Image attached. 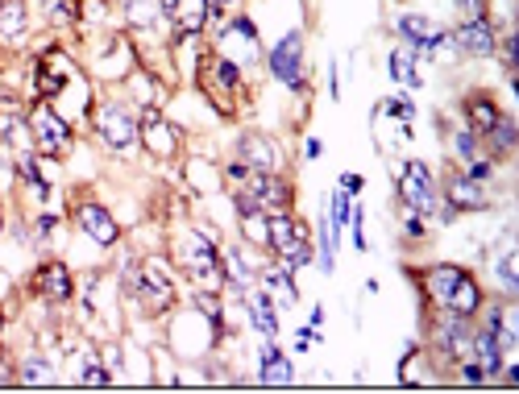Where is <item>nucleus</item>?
<instances>
[{
    "label": "nucleus",
    "instance_id": "nucleus-1",
    "mask_svg": "<svg viewBox=\"0 0 519 394\" xmlns=\"http://www.w3.org/2000/svg\"><path fill=\"white\" fill-rule=\"evenodd\" d=\"M133 307H142L146 316H171L179 312V266L167 258V253H150L142 258V270H138V283L125 295Z\"/></svg>",
    "mask_w": 519,
    "mask_h": 394
},
{
    "label": "nucleus",
    "instance_id": "nucleus-2",
    "mask_svg": "<svg viewBox=\"0 0 519 394\" xmlns=\"http://www.w3.org/2000/svg\"><path fill=\"white\" fill-rule=\"evenodd\" d=\"M92 133L96 142L113 154V158H138L142 150V133H138V112L125 100H104L92 108Z\"/></svg>",
    "mask_w": 519,
    "mask_h": 394
},
{
    "label": "nucleus",
    "instance_id": "nucleus-3",
    "mask_svg": "<svg viewBox=\"0 0 519 394\" xmlns=\"http://www.w3.org/2000/svg\"><path fill=\"white\" fill-rule=\"evenodd\" d=\"M25 125H30V137H34V150H38V154L63 162V158L75 150V125H71L50 100L30 96V108H25Z\"/></svg>",
    "mask_w": 519,
    "mask_h": 394
},
{
    "label": "nucleus",
    "instance_id": "nucleus-4",
    "mask_svg": "<svg viewBox=\"0 0 519 394\" xmlns=\"http://www.w3.org/2000/svg\"><path fill=\"white\" fill-rule=\"evenodd\" d=\"M221 59L237 63L241 71H250L258 59H262V34H258V21L245 17V13H233L225 17L221 30H212V42H208Z\"/></svg>",
    "mask_w": 519,
    "mask_h": 394
},
{
    "label": "nucleus",
    "instance_id": "nucleus-5",
    "mask_svg": "<svg viewBox=\"0 0 519 394\" xmlns=\"http://www.w3.org/2000/svg\"><path fill=\"white\" fill-rule=\"evenodd\" d=\"M266 71L287 92L308 96V59H304V30H287L275 46L266 50Z\"/></svg>",
    "mask_w": 519,
    "mask_h": 394
},
{
    "label": "nucleus",
    "instance_id": "nucleus-6",
    "mask_svg": "<svg viewBox=\"0 0 519 394\" xmlns=\"http://www.w3.org/2000/svg\"><path fill=\"white\" fill-rule=\"evenodd\" d=\"M395 195H399V208L420 212V216L432 220V208H436V200H441V187H436L432 166L420 162V158L395 162Z\"/></svg>",
    "mask_w": 519,
    "mask_h": 394
},
{
    "label": "nucleus",
    "instance_id": "nucleus-7",
    "mask_svg": "<svg viewBox=\"0 0 519 394\" xmlns=\"http://www.w3.org/2000/svg\"><path fill=\"white\" fill-rule=\"evenodd\" d=\"M138 133H142V150L154 162H175L183 154V129L162 117V108H142L138 112Z\"/></svg>",
    "mask_w": 519,
    "mask_h": 394
},
{
    "label": "nucleus",
    "instance_id": "nucleus-8",
    "mask_svg": "<svg viewBox=\"0 0 519 394\" xmlns=\"http://www.w3.org/2000/svg\"><path fill=\"white\" fill-rule=\"evenodd\" d=\"M138 46H133L129 34H104L100 50L92 54V79H113V83H125L133 71H138Z\"/></svg>",
    "mask_w": 519,
    "mask_h": 394
},
{
    "label": "nucleus",
    "instance_id": "nucleus-9",
    "mask_svg": "<svg viewBox=\"0 0 519 394\" xmlns=\"http://www.w3.org/2000/svg\"><path fill=\"white\" fill-rule=\"evenodd\" d=\"M71 220L96 249H117L121 245V220L108 212L100 200H75L71 204Z\"/></svg>",
    "mask_w": 519,
    "mask_h": 394
},
{
    "label": "nucleus",
    "instance_id": "nucleus-10",
    "mask_svg": "<svg viewBox=\"0 0 519 394\" xmlns=\"http://www.w3.org/2000/svg\"><path fill=\"white\" fill-rule=\"evenodd\" d=\"M436 187H441V200H449L461 216H474V212H490L495 208V195H490L486 183H474L466 171H445V179H436Z\"/></svg>",
    "mask_w": 519,
    "mask_h": 394
},
{
    "label": "nucleus",
    "instance_id": "nucleus-11",
    "mask_svg": "<svg viewBox=\"0 0 519 394\" xmlns=\"http://www.w3.org/2000/svg\"><path fill=\"white\" fill-rule=\"evenodd\" d=\"M233 150H237V158H241L245 166H250V171H270V175L287 171L283 146H279L270 133H262V129H241L237 142H233Z\"/></svg>",
    "mask_w": 519,
    "mask_h": 394
},
{
    "label": "nucleus",
    "instance_id": "nucleus-12",
    "mask_svg": "<svg viewBox=\"0 0 519 394\" xmlns=\"http://www.w3.org/2000/svg\"><path fill=\"white\" fill-rule=\"evenodd\" d=\"M30 295L50 303V307H67L75 299V278H71V266L59 262V258H46L38 262L34 278H30Z\"/></svg>",
    "mask_w": 519,
    "mask_h": 394
},
{
    "label": "nucleus",
    "instance_id": "nucleus-13",
    "mask_svg": "<svg viewBox=\"0 0 519 394\" xmlns=\"http://www.w3.org/2000/svg\"><path fill=\"white\" fill-rule=\"evenodd\" d=\"M245 191L258 200V208L266 216L275 212H295V183L287 179V171L270 175V171H250V179H245Z\"/></svg>",
    "mask_w": 519,
    "mask_h": 394
},
{
    "label": "nucleus",
    "instance_id": "nucleus-14",
    "mask_svg": "<svg viewBox=\"0 0 519 394\" xmlns=\"http://www.w3.org/2000/svg\"><path fill=\"white\" fill-rule=\"evenodd\" d=\"M34 30V5L30 0H0V50L17 54L30 46Z\"/></svg>",
    "mask_w": 519,
    "mask_h": 394
},
{
    "label": "nucleus",
    "instance_id": "nucleus-15",
    "mask_svg": "<svg viewBox=\"0 0 519 394\" xmlns=\"http://www.w3.org/2000/svg\"><path fill=\"white\" fill-rule=\"evenodd\" d=\"M453 42L466 59H495V46H499V25L495 17H470V21H457Z\"/></svg>",
    "mask_w": 519,
    "mask_h": 394
},
{
    "label": "nucleus",
    "instance_id": "nucleus-16",
    "mask_svg": "<svg viewBox=\"0 0 519 394\" xmlns=\"http://www.w3.org/2000/svg\"><path fill=\"white\" fill-rule=\"evenodd\" d=\"M470 266H461V262H432V266H424L420 274H416V287H420V295H424V307H445V299L453 295V287H457V278L466 274Z\"/></svg>",
    "mask_w": 519,
    "mask_h": 394
},
{
    "label": "nucleus",
    "instance_id": "nucleus-17",
    "mask_svg": "<svg viewBox=\"0 0 519 394\" xmlns=\"http://www.w3.org/2000/svg\"><path fill=\"white\" fill-rule=\"evenodd\" d=\"M241 307H245V324H250L262 341H279V332H283V324H279V303L270 299L262 287H254L250 295L241 299Z\"/></svg>",
    "mask_w": 519,
    "mask_h": 394
},
{
    "label": "nucleus",
    "instance_id": "nucleus-18",
    "mask_svg": "<svg viewBox=\"0 0 519 394\" xmlns=\"http://www.w3.org/2000/svg\"><path fill=\"white\" fill-rule=\"evenodd\" d=\"M503 117V104H499V96L490 92V88H470L466 96H461V121H466L478 137L495 125Z\"/></svg>",
    "mask_w": 519,
    "mask_h": 394
},
{
    "label": "nucleus",
    "instance_id": "nucleus-19",
    "mask_svg": "<svg viewBox=\"0 0 519 394\" xmlns=\"http://www.w3.org/2000/svg\"><path fill=\"white\" fill-rule=\"evenodd\" d=\"M258 287L275 299L279 307H299V287H295V270H287L279 258H270V262H262L258 266Z\"/></svg>",
    "mask_w": 519,
    "mask_h": 394
},
{
    "label": "nucleus",
    "instance_id": "nucleus-20",
    "mask_svg": "<svg viewBox=\"0 0 519 394\" xmlns=\"http://www.w3.org/2000/svg\"><path fill=\"white\" fill-rule=\"evenodd\" d=\"M482 303H486V291H482V283H478V274L466 270V274L457 278V287H453V295L445 299L441 312H449V316H457V320H478Z\"/></svg>",
    "mask_w": 519,
    "mask_h": 394
},
{
    "label": "nucleus",
    "instance_id": "nucleus-21",
    "mask_svg": "<svg viewBox=\"0 0 519 394\" xmlns=\"http://www.w3.org/2000/svg\"><path fill=\"white\" fill-rule=\"evenodd\" d=\"M482 150L495 162H511L515 158V150H519V121L511 117V112H503V117L482 133Z\"/></svg>",
    "mask_w": 519,
    "mask_h": 394
},
{
    "label": "nucleus",
    "instance_id": "nucleus-22",
    "mask_svg": "<svg viewBox=\"0 0 519 394\" xmlns=\"http://www.w3.org/2000/svg\"><path fill=\"white\" fill-rule=\"evenodd\" d=\"M258 386H291L295 382V361L275 345V341H262L258 353Z\"/></svg>",
    "mask_w": 519,
    "mask_h": 394
},
{
    "label": "nucleus",
    "instance_id": "nucleus-23",
    "mask_svg": "<svg viewBox=\"0 0 519 394\" xmlns=\"http://www.w3.org/2000/svg\"><path fill=\"white\" fill-rule=\"evenodd\" d=\"M121 25L129 34H162V25H171V21L158 13V0H125Z\"/></svg>",
    "mask_w": 519,
    "mask_h": 394
},
{
    "label": "nucleus",
    "instance_id": "nucleus-24",
    "mask_svg": "<svg viewBox=\"0 0 519 394\" xmlns=\"http://www.w3.org/2000/svg\"><path fill=\"white\" fill-rule=\"evenodd\" d=\"M495 283H499V295L503 299H515L519 295V253H515V237H511V229H507V237H503V245H499V253H495Z\"/></svg>",
    "mask_w": 519,
    "mask_h": 394
},
{
    "label": "nucleus",
    "instance_id": "nucleus-25",
    "mask_svg": "<svg viewBox=\"0 0 519 394\" xmlns=\"http://www.w3.org/2000/svg\"><path fill=\"white\" fill-rule=\"evenodd\" d=\"M171 38H208V0H179Z\"/></svg>",
    "mask_w": 519,
    "mask_h": 394
},
{
    "label": "nucleus",
    "instance_id": "nucleus-26",
    "mask_svg": "<svg viewBox=\"0 0 519 394\" xmlns=\"http://www.w3.org/2000/svg\"><path fill=\"white\" fill-rule=\"evenodd\" d=\"M441 25H436L432 17H424V13H399L395 17V34H399V42L403 46H412V54H416V46H424Z\"/></svg>",
    "mask_w": 519,
    "mask_h": 394
},
{
    "label": "nucleus",
    "instance_id": "nucleus-27",
    "mask_svg": "<svg viewBox=\"0 0 519 394\" xmlns=\"http://www.w3.org/2000/svg\"><path fill=\"white\" fill-rule=\"evenodd\" d=\"M54 382H59V374H54L50 357L25 353V357L17 361V386H54Z\"/></svg>",
    "mask_w": 519,
    "mask_h": 394
},
{
    "label": "nucleus",
    "instance_id": "nucleus-28",
    "mask_svg": "<svg viewBox=\"0 0 519 394\" xmlns=\"http://www.w3.org/2000/svg\"><path fill=\"white\" fill-rule=\"evenodd\" d=\"M387 63H391L387 71H391V79H395V83H407V88H412V92H416V88H424V75L416 71L420 63H416L412 46H403V42H399V46L391 50V59H387Z\"/></svg>",
    "mask_w": 519,
    "mask_h": 394
},
{
    "label": "nucleus",
    "instance_id": "nucleus-29",
    "mask_svg": "<svg viewBox=\"0 0 519 394\" xmlns=\"http://www.w3.org/2000/svg\"><path fill=\"white\" fill-rule=\"evenodd\" d=\"M237 229H241V241L254 245L258 253H270V216L266 212H245L237 216Z\"/></svg>",
    "mask_w": 519,
    "mask_h": 394
},
{
    "label": "nucleus",
    "instance_id": "nucleus-30",
    "mask_svg": "<svg viewBox=\"0 0 519 394\" xmlns=\"http://www.w3.org/2000/svg\"><path fill=\"white\" fill-rule=\"evenodd\" d=\"M449 150H453L457 166H461V162H470V158H478V154H486V150H482V137H478L466 121H461V125L449 133Z\"/></svg>",
    "mask_w": 519,
    "mask_h": 394
},
{
    "label": "nucleus",
    "instance_id": "nucleus-31",
    "mask_svg": "<svg viewBox=\"0 0 519 394\" xmlns=\"http://www.w3.org/2000/svg\"><path fill=\"white\" fill-rule=\"evenodd\" d=\"M79 386H92V390H108V386H117V378L104 370V361L96 357V349H88L84 365H79Z\"/></svg>",
    "mask_w": 519,
    "mask_h": 394
},
{
    "label": "nucleus",
    "instance_id": "nucleus-32",
    "mask_svg": "<svg viewBox=\"0 0 519 394\" xmlns=\"http://www.w3.org/2000/svg\"><path fill=\"white\" fill-rule=\"evenodd\" d=\"M349 216H353V195H345L341 187L329 195V224L337 229V237L349 229Z\"/></svg>",
    "mask_w": 519,
    "mask_h": 394
},
{
    "label": "nucleus",
    "instance_id": "nucleus-33",
    "mask_svg": "<svg viewBox=\"0 0 519 394\" xmlns=\"http://www.w3.org/2000/svg\"><path fill=\"white\" fill-rule=\"evenodd\" d=\"M499 166H503V162H495L490 154H478V158H470V162H461V171H466L474 183H486V187H490V183L499 179Z\"/></svg>",
    "mask_w": 519,
    "mask_h": 394
},
{
    "label": "nucleus",
    "instance_id": "nucleus-34",
    "mask_svg": "<svg viewBox=\"0 0 519 394\" xmlns=\"http://www.w3.org/2000/svg\"><path fill=\"white\" fill-rule=\"evenodd\" d=\"M96 357L104 361V370L121 382V374H125V349H121V341H100V345H96Z\"/></svg>",
    "mask_w": 519,
    "mask_h": 394
},
{
    "label": "nucleus",
    "instance_id": "nucleus-35",
    "mask_svg": "<svg viewBox=\"0 0 519 394\" xmlns=\"http://www.w3.org/2000/svg\"><path fill=\"white\" fill-rule=\"evenodd\" d=\"M399 216H403V224H399L403 241H412V245L428 241V216H420V212H407V208H399Z\"/></svg>",
    "mask_w": 519,
    "mask_h": 394
},
{
    "label": "nucleus",
    "instance_id": "nucleus-36",
    "mask_svg": "<svg viewBox=\"0 0 519 394\" xmlns=\"http://www.w3.org/2000/svg\"><path fill=\"white\" fill-rule=\"evenodd\" d=\"M30 233H34V245H46L54 233H59V216H54V212H42V216L30 224Z\"/></svg>",
    "mask_w": 519,
    "mask_h": 394
},
{
    "label": "nucleus",
    "instance_id": "nucleus-37",
    "mask_svg": "<svg viewBox=\"0 0 519 394\" xmlns=\"http://www.w3.org/2000/svg\"><path fill=\"white\" fill-rule=\"evenodd\" d=\"M349 233H353V249H358V253L370 249V241H366V212L358 204H353V216H349Z\"/></svg>",
    "mask_w": 519,
    "mask_h": 394
},
{
    "label": "nucleus",
    "instance_id": "nucleus-38",
    "mask_svg": "<svg viewBox=\"0 0 519 394\" xmlns=\"http://www.w3.org/2000/svg\"><path fill=\"white\" fill-rule=\"evenodd\" d=\"M457 5V17L470 21V17H490V9H495V0H453Z\"/></svg>",
    "mask_w": 519,
    "mask_h": 394
},
{
    "label": "nucleus",
    "instance_id": "nucleus-39",
    "mask_svg": "<svg viewBox=\"0 0 519 394\" xmlns=\"http://www.w3.org/2000/svg\"><path fill=\"white\" fill-rule=\"evenodd\" d=\"M337 187H341L345 195H362V187H366V179H362V175H353V171H345V175L337 179Z\"/></svg>",
    "mask_w": 519,
    "mask_h": 394
},
{
    "label": "nucleus",
    "instance_id": "nucleus-40",
    "mask_svg": "<svg viewBox=\"0 0 519 394\" xmlns=\"http://www.w3.org/2000/svg\"><path fill=\"white\" fill-rule=\"evenodd\" d=\"M329 96H333V100H341V71H337V63L329 67Z\"/></svg>",
    "mask_w": 519,
    "mask_h": 394
},
{
    "label": "nucleus",
    "instance_id": "nucleus-41",
    "mask_svg": "<svg viewBox=\"0 0 519 394\" xmlns=\"http://www.w3.org/2000/svg\"><path fill=\"white\" fill-rule=\"evenodd\" d=\"M324 154V142H320V137H308V142H304V158H320Z\"/></svg>",
    "mask_w": 519,
    "mask_h": 394
},
{
    "label": "nucleus",
    "instance_id": "nucleus-42",
    "mask_svg": "<svg viewBox=\"0 0 519 394\" xmlns=\"http://www.w3.org/2000/svg\"><path fill=\"white\" fill-rule=\"evenodd\" d=\"M158 13L167 17V21H175V13H179V0H158Z\"/></svg>",
    "mask_w": 519,
    "mask_h": 394
},
{
    "label": "nucleus",
    "instance_id": "nucleus-43",
    "mask_svg": "<svg viewBox=\"0 0 519 394\" xmlns=\"http://www.w3.org/2000/svg\"><path fill=\"white\" fill-rule=\"evenodd\" d=\"M13 295V278L5 274V270H0V307H5V299Z\"/></svg>",
    "mask_w": 519,
    "mask_h": 394
},
{
    "label": "nucleus",
    "instance_id": "nucleus-44",
    "mask_svg": "<svg viewBox=\"0 0 519 394\" xmlns=\"http://www.w3.org/2000/svg\"><path fill=\"white\" fill-rule=\"evenodd\" d=\"M308 324H312V328H320V324H324V307H312V320H308Z\"/></svg>",
    "mask_w": 519,
    "mask_h": 394
},
{
    "label": "nucleus",
    "instance_id": "nucleus-45",
    "mask_svg": "<svg viewBox=\"0 0 519 394\" xmlns=\"http://www.w3.org/2000/svg\"><path fill=\"white\" fill-rule=\"evenodd\" d=\"M5 324H9V316H5V307H0V345H5Z\"/></svg>",
    "mask_w": 519,
    "mask_h": 394
},
{
    "label": "nucleus",
    "instance_id": "nucleus-46",
    "mask_svg": "<svg viewBox=\"0 0 519 394\" xmlns=\"http://www.w3.org/2000/svg\"><path fill=\"white\" fill-rule=\"evenodd\" d=\"M9 229V216H5V208H0V233H5Z\"/></svg>",
    "mask_w": 519,
    "mask_h": 394
},
{
    "label": "nucleus",
    "instance_id": "nucleus-47",
    "mask_svg": "<svg viewBox=\"0 0 519 394\" xmlns=\"http://www.w3.org/2000/svg\"><path fill=\"white\" fill-rule=\"evenodd\" d=\"M221 5H225V9H237V5H241V0H221Z\"/></svg>",
    "mask_w": 519,
    "mask_h": 394
},
{
    "label": "nucleus",
    "instance_id": "nucleus-48",
    "mask_svg": "<svg viewBox=\"0 0 519 394\" xmlns=\"http://www.w3.org/2000/svg\"><path fill=\"white\" fill-rule=\"evenodd\" d=\"M304 5H312V0H304Z\"/></svg>",
    "mask_w": 519,
    "mask_h": 394
}]
</instances>
